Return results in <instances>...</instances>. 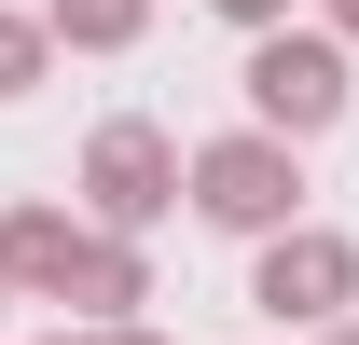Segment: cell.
Segmentation results:
<instances>
[{"label":"cell","instance_id":"cell-1","mask_svg":"<svg viewBox=\"0 0 359 345\" xmlns=\"http://www.w3.org/2000/svg\"><path fill=\"white\" fill-rule=\"evenodd\" d=\"M180 194H194V221H222V235H290L304 221V152L290 138H263V125H235V138H208V152H180Z\"/></svg>","mask_w":359,"mask_h":345},{"label":"cell","instance_id":"cell-2","mask_svg":"<svg viewBox=\"0 0 359 345\" xmlns=\"http://www.w3.org/2000/svg\"><path fill=\"white\" fill-rule=\"evenodd\" d=\"M166 208H180V138L152 125V111H111V125L83 138V235L138 249Z\"/></svg>","mask_w":359,"mask_h":345},{"label":"cell","instance_id":"cell-3","mask_svg":"<svg viewBox=\"0 0 359 345\" xmlns=\"http://www.w3.org/2000/svg\"><path fill=\"white\" fill-rule=\"evenodd\" d=\"M235 83H249V125L290 138V152H304V138H332V125H346V97H359V83H346V42H318L304 14H290V28H263Z\"/></svg>","mask_w":359,"mask_h":345},{"label":"cell","instance_id":"cell-4","mask_svg":"<svg viewBox=\"0 0 359 345\" xmlns=\"http://www.w3.org/2000/svg\"><path fill=\"white\" fill-rule=\"evenodd\" d=\"M249 304H263L276 332H332V318L359 304V249L332 235V221H290V235L249 249Z\"/></svg>","mask_w":359,"mask_h":345},{"label":"cell","instance_id":"cell-5","mask_svg":"<svg viewBox=\"0 0 359 345\" xmlns=\"http://www.w3.org/2000/svg\"><path fill=\"white\" fill-rule=\"evenodd\" d=\"M69 262H83V221H69V208H0V290L55 304V290H69Z\"/></svg>","mask_w":359,"mask_h":345},{"label":"cell","instance_id":"cell-6","mask_svg":"<svg viewBox=\"0 0 359 345\" xmlns=\"http://www.w3.org/2000/svg\"><path fill=\"white\" fill-rule=\"evenodd\" d=\"M69 318H83V332H138V304H152V262L138 249H111V235H83V262H69Z\"/></svg>","mask_w":359,"mask_h":345},{"label":"cell","instance_id":"cell-7","mask_svg":"<svg viewBox=\"0 0 359 345\" xmlns=\"http://www.w3.org/2000/svg\"><path fill=\"white\" fill-rule=\"evenodd\" d=\"M138 28H152V0H42V42H69V55H125Z\"/></svg>","mask_w":359,"mask_h":345},{"label":"cell","instance_id":"cell-8","mask_svg":"<svg viewBox=\"0 0 359 345\" xmlns=\"http://www.w3.org/2000/svg\"><path fill=\"white\" fill-rule=\"evenodd\" d=\"M42 55H55V42H42V14H0V97L42 83Z\"/></svg>","mask_w":359,"mask_h":345},{"label":"cell","instance_id":"cell-9","mask_svg":"<svg viewBox=\"0 0 359 345\" xmlns=\"http://www.w3.org/2000/svg\"><path fill=\"white\" fill-rule=\"evenodd\" d=\"M304 28H318V42H346V55H359V0H318Z\"/></svg>","mask_w":359,"mask_h":345},{"label":"cell","instance_id":"cell-10","mask_svg":"<svg viewBox=\"0 0 359 345\" xmlns=\"http://www.w3.org/2000/svg\"><path fill=\"white\" fill-rule=\"evenodd\" d=\"M235 28H249V42H263V28H290V0H222Z\"/></svg>","mask_w":359,"mask_h":345},{"label":"cell","instance_id":"cell-11","mask_svg":"<svg viewBox=\"0 0 359 345\" xmlns=\"http://www.w3.org/2000/svg\"><path fill=\"white\" fill-rule=\"evenodd\" d=\"M83 345H166V332H83Z\"/></svg>","mask_w":359,"mask_h":345},{"label":"cell","instance_id":"cell-12","mask_svg":"<svg viewBox=\"0 0 359 345\" xmlns=\"http://www.w3.org/2000/svg\"><path fill=\"white\" fill-rule=\"evenodd\" d=\"M318 345H359V318H332V332H318Z\"/></svg>","mask_w":359,"mask_h":345},{"label":"cell","instance_id":"cell-13","mask_svg":"<svg viewBox=\"0 0 359 345\" xmlns=\"http://www.w3.org/2000/svg\"><path fill=\"white\" fill-rule=\"evenodd\" d=\"M55 345H83V332H55Z\"/></svg>","mask_w":359,"mask_h":345},{"label":"cell","instance_id":"cell-14","mask_svg":"<svg viewBox=\"0 0 359 345\" xmlns=\"http://www.w3.org/2000/svg\"><path fill=\"white\" fill-rule=\"evenodd\" d=\"M0 304H14V290H0Z\"/></svg>","mask_w":359,"mask_h":345}]
</instances>
